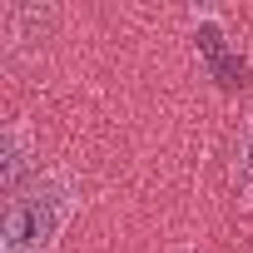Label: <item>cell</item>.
Instances as JSON below:
<instances>
[{"label": "cell", "instance_id": "obj_1", "mask_svg": "<svg viewBox=\"0 0 253 253\" xmlns=\"http://www.w3.org/2000/svg\"><path fill=\"white\" fill-rule=\"evenodd\" d=\"M80 204V184L70 169H50L40 174L30 189H20L5 204L0 218V253H55L65 223L75 218Z\"/></svg>", "mask_w": 253, "mask_h": 253}, {"label": "cell", "instance_id": "obj_2", "mask_svg": "<svg viewBox=\"0 0 253 253\" xmlns=\"http://www.w3.org/2000/svg\"><path fill=\"white\" fill-rule=\"evenodd\" d=\"M194 45H199L204 70H209L223 89H243V84H248V60L228 45V30H223V15H218V10H199V15H194Z\"/></svg>", "mask_w": 253, "mask_h": 253}, {"label": "cell", "instance_id": "obj_3", "mask_svg": "<svg viewBox=\"0 0 253 253\" xmlns=\"http://www.w3.org/2000/svg\"><path fill=\"white\" fill-rule=\"evenodd\" d=\"M35 179H40V169L30 164V129L20 119H10L5 134H0V189H5V204L20 189H30Z\"/></svg>", "mask_w": 253, "mask_h": 253}, {"label": "cell", "instance_id": "obj_4", "mask_svg": "<svg viewBox=\"0 0 253 253\" xmlns=\"http://www.w3.org/2000/svg\"><path fill=\"white\" fill-rule=\"evenodd\" d=\"M233 184H238V194L253 204V119L238 129V139H233Z\"/></svg>", "mask_w": 253, "mask_h": 253}]
</instances>
